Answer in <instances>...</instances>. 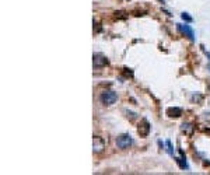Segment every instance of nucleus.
Instances as JSON below:
<instances>
[{"label":"nucleus","mask_w":210,"mask_h":175,"mask_svg":"<svg viewBox=\"0 0 210 175\" xmlns=\"http://www.w3.org/2000/svg\"><path fill=\"white\" fill-rule=\"evenodd\" d=\"M116 146L121 149V150H128L133 146V139L130 134H121L116 137Z\"/></svg>","instance_id":"nucleus-1"},{"label":"nucleus","mask_w":210,"mask_h":175,"mask_svg":"<svg viewBox=\"0 0 210 175\" xmlns=\"http://www.w3.org/2000/svg\"><path fill=\"white\" fill-rule=\"evenodd\" d=\"M118 100V94L115 91H104V93L100 95V101L104 104V105H112L115 104Z\"/></svg>","instance_id":"nucleus-2"},{"label":"nucleus","mask_w":210,"mask_h":175,"mask_svg":"<svg viewBox=\"0 0 210 175\" xmlns=\"http://www.w3.org/2000/svg\"><path fill=\"white\" fill-rule=\"evenodd\" d=\"M108 63H109V60L104 55H101V53H95L94 55V67L95 69H101V67L107 66Z\"/></svg>","instance_id":"nucleus-5"},{"label":"nucleus","mask_w":210,"mask_h":175,"mask_svg":"<svg viewBox=\"0 0 210 175\" xmlns=\"http://www.w3.org/2000/svg\"><path fill=\"white\" fill-rule=\"evenodd\" d=\"M177 28L179 29L181 32L185 34L190 41H195V32H193V29H192L190 25H188V24H177Z\"/></svg>","instance_id":"nucleus-6"},{"label":"nucleus","mask_w":210,"mask_h":175,"mask_svg":"<svg viewBox=\"0 0 210 175\" xmlns=\"http://www.w3.org/2000/svg\"><path fill=\"white\" fill-rule=\"evenodd\" d=\"M167 115L170 118H179V116H182V108L170 106V108H167Z\"/></svg>","instance_id":"nucleus-7"},{"label":"nucleus","mask_w":210,"mask_h":175,"mask_svg":"<svg viewBox=\"0 0 210 175\" xmlns=\"http://www.w3.org/2000/svg\"><path fill=\"white\" fill-rule=\"evenodd\" d=\"M123 74H125L126 77H132V76H133V72L130 69H123Z\"/></svg>","instance_id":"nucleus-12"},{"label":"nucleus","mask_w":210,"mask_h":175,"mask_svg":"<svg viewBox=\"0 0 210 175\" xmlns=\"http://www.w3.org/2000/svg\"><path fill=\"white\" fill-rule=\"evenodd\" d=\"M181 18H182L184 21H186V23H192V21H193V18L189 16V13H182V14H181Z\"/></svg>","instance_id":"nucleus-10"},{"label":"nucleus","mask_w":210,"mask_h":175,"mask_svg":"<svg viewBox=\"0 0 210 175\" xmlns=\"http://www.w3.org/2000/svg\"><path fill=\"white\" fill-rule=\"evenodd\" d=\"M93 150L95 154H101L105 150V140L100 136H94L93 139Z\"/></svg>","instance_id":"nucleus-4"},{"label":"nucleus","mask_w":210,"mask_h":175,"mask_svg":"<svg viewBox=\"0 0 210 175\" xmlns=\"http://www.w3.org/2000/svg\"><path fill=\"white\" fill-rule=\"evenodd\" d=\"M192 100H193V101H196V102H202L203 97H202V95H193V97H192Z\"/></svg>","instance_id":"nucleus-14"},{"label":"nucleus","mask_w":210,"mask_h":175,"mask_svg":"<svg viewBox=\"0 0 210 175\" xmlns=\"http://www.w3.org/2000/svg\"><path fill=\"white\" fill-rule=\"evenodd\" d=\"M165 144H167V151H168V154H170L171 157H174V149H172V144H171V142H170V140H167Z\"/></svg>","instance_id":"nucleus-11"},{"label":"nucleus","mask_w":210,"mask_h":175,"mask_svg":"<svg viewBox=\"0 0 210 175\" xmlns=\"http://www.w3.org/2000/svg\"><path fill=\"white\" fill-rule=\"evenodd\" d=\"M150 130H151V125L149 123L147 119H143L137 126V133L140 137H147L150 134Z\"/></svg>","instance_id":"nucleus-3"},{"label":"nucleus","mask_w":210,"mask_h":175,"mask_svg":"<svg viewBox=\"0 0 210 175\" xmlns=\"http://www.w3.org/2000/svg\"><path fill=\"white\" fill-rule=\"evenodd\" d=\"M181 130H182V133H185L186 136H192L195 132V126L189 122H184L181 125Z\"/></svg>","instance_id":"nucleus-8"},{"label":"nucleus","mask_w":210,"mask_h":175,"mask_svg":"<svg viewBox=\"0 0 210 175\" xmlns=\"http://www.w3.org/2000/svg\"><path fill=\"white\" fill-rule=\"evenodd\" d=\"M158 2H160V3H165V2H164V0H158Z\"/></svg>","instance_id":"nucleus-15"},{"label":"nucleus","mask_w":210,"mask_h":175,"mask_svg":"<svg viewBox=\"0 0 210 175\" xmlns=\"http://www.w3.org/2000/svg\"><path fill=\"white\" fill-rule=\"evenodd\" d=\"M126 114H128V118H130L132 121H133V119L136 118V116H137V115L134 114V112H130V111H126Z\"/></svg>","instance_id":"nucleus-13"},{"label":"nucleus","mask_w":210,"mask_h":175,"mask_svg":"<svg viewBox=\"0 0 210 175\" xmlns=\"http://www.w3.org/2000/svg\"><path fill=\"white\" fill-rule=\"evenodd\" d=\"M174 160L178 163V165H179V168L181 170H189V165H188V163H186V158L185 157H174Z\"/></svg>","instance_id":"nucleus-9"}]
</instances>
